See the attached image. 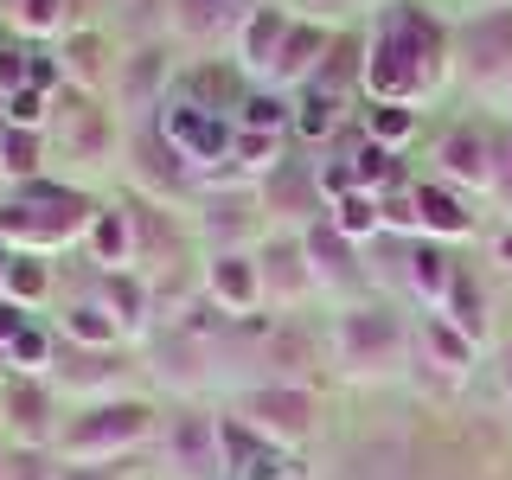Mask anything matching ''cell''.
<instances>
[{
    "label": "cell",
    "instance_id": "cell-1",
    "mask_svg": "<svg viewBox=\"0 0 512 480\" xmlns=\"http://www.w3.org/2000/svg\"><path fill=\"white\" fill-rule=\"evenodd\" d=\"M429 77H436V32L423 26V13H391L365 58V84L384 103H410L416 90H429Z\"/></svg>",
    "mask_w": 512,
    "mask_h": 480
},
{
    "label": "cell",
    "instance_id": "cell-2",
    "mask_svg": "<svg viewBox=\"0 0 512 480\" xmlns=\"http://www.w3.org/2000/svg\"><path fill=\"white\" fill-rule=\"evenodd\" d=\"M333 352H340V365L352 378H384L404 365V327H397L391 308H346L333 320Z\"/></svg>",
    "mask_w": 512,
    "mask_h": 480
},
{
    "label": "cell",
    "instance_id": "cell-3",
    "mask_svg": "<svg viewBox=\"0 0 512 480\" xmlns=\"http://www.w3.org/2000/svg\"><path fill=\"white\" fill-rule=\"evenodd\" d=\"M148 423H154V410H148V404H128V397H116V404H90V410L58 436V455H64V461L122 455V448H135L141 436H148Z\"/></svg>",
    "mask_w": 512,
    "mask_h": 480
},
{
    "label": "cell",
    "instance_id": "cell-4",
    "mask_svg": "<svg viewBox=\"0 0 512 480\" xmlns=\"http://www.w3.org/2000/svg\"><path fill=\"white\" fill-rule=\"evenodd\" d=\"M237 423L250 436H263L269 448H295L314 429V397L301 384H256V391L237 397Z\"/></svg>",
    "mask_w": 512,
    "mask_h": 480
},
{
    "label": "cell",
    "instance_id": "cell-5",
    "mask_svg": "<svg viewBox=\"0 0 512 480\" xmlns=\"http://www.w3.org/2000/svg\"><path fill=\"white\" fill-rule=\"evenodd\" d=\"M160 141H167L180 160H224L237 148V135H231V122L218 116V109H199V103H167L160 109Z\"/></svg>",
    "mask_w": 512,
    "mask_h": 480
},
{
    "label": "cell",
    "instance_id": "cell-6",
    "mask_svg": "<svg viewBox=\"0 0 512 480\" xmlns=\"http://www.w3.org/2000/svg\"><path fill=\"white\" fill-rule=\"evenodd\" d=\"M0 231L20 237V244H64V237L90 231V224H84V212H77L71 192H39L32 205H26V199L0 205Z\"/></svg>",
    "mask_w": 512,
    "mask_h": 480
},
{
    "label": "cell",
    "instance_id": "cell-7",
    "mask_svg": "<svg viewBox=\"0 0 512 480\" xmlns=\"http://www.w3.org/2000/svg\"><path fill=\"white\" fill-rule=\"evenodd\" d=\"M167 461H173V474L180 480H218L224 468V429L212 423V416H173V429H167Z\"/></svg>",
    "mask_w": 512,
    "mask_h": 480
},
{
    "label": "cell",
    "instance_id": "cell-8",
    "mask_svg": "<svg viewBox=\"0 0 512 480\" xmlns=\"http://www.w3.org/2000/svg\"><path fill=\"white\" fill-rule=\"evenodd\" d=\"M205 288H212V301H218L224 314H244V308H256V295H263L256 256H244V250H218L212 263H205Z\"/></svg>",
    "mask_w": 512,
    "mask_h": 480
},
{
    "label": "cell",
    "instance_id": "cell-9",
    "mask_svg": "<svg viewBox=\"0 0 512 480\" xmlns=\"http://www.w3.org/2000/svg\"><path fill=\"white\" fill-rule=\"evenodd\" d=\"M256 276L276 301H301L314 288V263H308V244H295V237H276L263 256H256Z\"/></svg>",
    "mask_w": 512,
    "mask_h": 480
},
{
    "label": "cell",
    "instance_id": "cell-10",
    "mask_svg": "<svg viewBox=\"0 0 512 480\" xmlns=\"http://www.w3.org/2000/svg\"><path fill=\"white\" fill-rule=\"evenodd\" d=\"M282 39H288V13H282V7H256L250 20H244V32H237V64L269 77V64H276Z\"/></svg>",
    "mask_w": 512,
    "mask_h": 480
},
{
    "label": "cell",
    "instance_id": "cell-11",
    "mask_svg": "<svg viewBox=\"0 0 512 480\" xmlns=\"http://www.w3.org/2000/svg\"><path fill=\"white\" fill-rule=\"evenodd\" d=\"M0 410L13 416V436L20 442H52V397H45V384H32V378H13L7 384V397H0Z\"/></svg>",
    "mask_w": 512,
    "mask_h": 480
},
{
    "label": "cell",
    "instance_id": "cell-12",
    "mask_svg": "<svg viewBox=\"0 0 512 480\" xmlns=\"http://www.w3.org/2000/svg\"><path fill=\"white\" fill-rule=\"evenodd\" d=\"M224 468H237V480H282V461L263 436H250L244 423L224 429Z\"/></svg>",
    "mask_w": 512,
    "mask_h": 480
},
{
    "label": "cell",
    "instance_id": "cell-13",
    "mask_svg": "<svg viewBox=\"0 0 512 480\" xmlns=\"http://www.w3.org/2000/svg\"><path fill=\"white\" fill-rule=\"evenodd\" d=\"M442 173L448 180H468V186H493V148L480 135H468V128H461V135H448L442 141Z\"/></svg>",
    "mask_w": 512,
    "mask_h": 480
},
{
    "label": "cell",
    "instance_id": "cell-14",
    "mask_svg": "<svg viewBox=\"0 0 512 480\" xmlns=\"http://www.w3.org/2000/svg\"><path fill=\"white\" fill-rule=\"evenodd\" d=\"M320 45H327L320 26H288L282 52H276V64H269V84H295V77H308L314 58H320Z\"/></svg>",
    "mask_w": 512,
    "mask_h": 480
},
{
    "label": "cell",
    "instance_id": "cell-15",
    "mask_svg": "<svg viewBox=\"0 0 512 480\" xmlns=\"http://www.w3.org/2000/svg\"><path fill=\"white\" fill-rule=\"evenodd\" d=\"M404 263H410V288H416V295L442 301L448 288H455V269H448V256H442L436 244H410V250H404Z\"/></svg>",
    "mask_w": 512,
    "mask_h": 480
},
{
    "label": "cell",
    "instance_id": "cell-16",
    "mask_svg": "<svg viewBox=\"0 0 512 480\" xmlns=\"http://www.w3.org/2000/svg\"><path fill=\"white\" fill-rule=\"evenodd\" d=\"M308 263H314V282H346L352 276L346 237L333 231V224H314V231H308Z\"/></svg>",
    "mask_w": 512,
    "mask_h": 480
},
{
    "label": "cell",
    "instance_id": "cell-17",
    "mask_svg": "<svg viewBox=\"0 0 512 480\" xmlns=\"http://www.w3.org/2000/svg\"><path fill=\"white\" fill-rule=\"evenodd\" d=\"M90 250H96V263L122 269L128 250H135V231H128V218H122V212H96V218H90Z\"/></svg>",
    "mask_w": 512,
    "mask_h": 480
},
{
    "label": "cell",
    "instance_id": "cell-18",
    "mask_svg": "<svg viewBox=\"0 0 512 480\" xmlns=\"http://www.w3.org/2000/svg\"><path fill=\"white\" fill-rule=\"evenodd\" d=\"M416 218H423L429 231H442V237H461V231H468L461 199H455V192H442V186H416Z\"/></svg>",
    "mask_w": 512,
    "mask_h": 480
},
{
    "label": "cell",
    "instance_id": "cell-19",
    "mask_svg": "<svg viewBox=\"0 0 512 480\" xmlns=\"http://www.w3.org/2000/svg\"><path fill=\"white\" fill-rule=\"evenodd\" d=\"M423 346L436 352L442 372H468V359H474V340L455 327V320H423Z\"/></svg>",
    "mask_w": 512,
    "mask_h": 480
},
{
    "label": "cell",
    "instance_id": "cell-20",
    "mask_svg": "<svg viewBox=\"0 0 512 480\" xmlns=\"http://www.w3.org/2000/svg\"><path fill=\"white\" fill-rule=\"evenodd\" d=\"M160 77H167V52H154V45H141L135 58H122V96L135 109H148V84L160 90Z\"/></svg>",
    "mask_w": 512,
    "mask_h": 480
},
{
    "label": "cell",
    "instance_id": "cell-21",
    "mask_svg": "<svg viewBox=\"0 0 512 480\" xmlns=\"http://www.w3.org/2000/svg\"><path fill=\"white\" fill-rule=\"evenodd\" d=\"M64 333L84 340V346H109V340H116V314H109V301H71Z\"/></svg>",
    "mask_w": 512,
    "mask_h": 480
},
{
    "label": "cell",
    "instance_id": "cell-22",
    "mask_svg": "<svg viewBox=\"0 0 512 480\" xmlns=\"http://www.w3.org/2000/svg\"><path fill=\"white\" fill-rule=\"evenodd\" d=\"M378 224H384V212H378L372 192H346V199H340V218H333V231L352 244V237H372Z\"/></svg>",
    "mask_w": 512,
    "mask_h": 480
},
{
    "label": "cell",
    "instance_id": "cell-23",
    "mask_svg": "<svg viewBox=\"0 0 512 480\" xmlns=\"http://www.w3.org/2000/svg\"><path fill=\"white\" fill-rule=\"evenodd\" d=\"M0 167L26 180V173L39 167V128H7V135H0Z\"/></svg>",
    "mask_w": 512,
    "mask_h": 480
},
{
    "label": "cell",
    "instance_id": "cell-24",
    "mask_svg": "<svg viewBox=\"0 0 512 480\" xmlns=\"http://www.w3.org/2000/svg\"><path fill=\"white\" fill-rule=\"evenodd\" d=\"M333 109H340V103H333V90H320V84H314L308 96H301V109H295V128H301V135H327V128L340 122Z\"/></svg>",
    "mask_w": 512,
    "mask_h": 480
},
{
    "label": "cell",
    "instance_id": "cell-25",
    "mask_svg": "<svg viewBox=\"0 0 512 480\" xmlns=\"http://www.w3.org/2000/svg\"><path fill=\"white\" fill-rule=\"evenodd\" d=\"M448 308H455V327L468 333V340H480V327H487V314H480V308H487V301H480V288H468V282L455 276V288H448Z\"/></svg>",
    "mask_w": 512,
    "mask_h": 480
},
{
    "label": "cell",
    "instance_id": "cell-26",
    "mask_svg": "<svg viewBox=\"0 0 512 480\" xmlns=\"http://www.w3.org/2000/svg\"><path fill=\"white\" fill-rule=\"evenodd\" d=\"M173 20H180V32H192V39H212L218 20H224V0H180Z\"/></svg>",
    "mask_w": 512,
    "mask_h": 480
},
{
    "label": "cell",
    "instance_id": "cell-27",
    "mask_svg": "<svg viewBox=\"0 0 512 480\" xmlns=\"http://www.w3.org/2000/svg\"><path fill=\"white\" fill-rule=\"evenodd\" d=\"M276 148H282V141L276 135H263V128H244V135H237V160H244V167L250 173H263V167H276Z\"/></svg>",
    "mask_w": 512,
    "mask_h": 480
},
{
    "label": "cell",
    "instance_id": "cell-28",
    "mask_svg": "<svg viewBox=\"0 0 512 480\" xmlns=\"http://www.w3.org/2000/svg\"><path fill=\"white\" fill-rule=\"evenodd\" d=\"M13 20H20V32H58L64 26V0H20Z\"/></svg>",
    "mask_w": 512,
    "mask_h": 480
},
{
    "label": "cell",
    "instance_id": "cell-29",
    "mask_svg": "<svg viewBox=\"0 0 512 480\" xmlns=\"http://www.w3.org/2000/svg\"><path fill=\"white\" fill-rule=\"evenodd\" d=\"M0 282H7V288H13L20 301H32V295L45 288V269L32 263V256H13V263H7V276H0Z\"/></svg>",
    "mask_w": 512,
    "mask_h": 480
},
{
    "label": "cell",
    "instance_id": "cell-30",
    "mask_svg": "<svg viewBox=\"0 0 512 480\" xmlns=\"http://www.w3.org/2000/svg\"><path fill=\"white\" fill-rule=\"evenodd\" d=\"M372 135H378V148H384V141H404L410 135V109L404 103H378L372 109Z\"/></svg>",
    "mask_w": 512,
    "mask_h": 480
},
{
    "label": "cell",
    "instance_id": "cell-31",
    "mask_svg": "<svg viewBox=\"0 0 512 480\" xmlns=\"http://www.w3.org/2000/svg\"><path fill=\"white\" fill-rule=\"evenodd\" d=\"M7 352H13V365H20V372H39V359H52V346H45V333H39V327H26Z\"/></svg>",
    "mask_w": 512,
    "mask_h": 480
},
{
    "label": "cell",
    "instance_id": "cell-32",
    "mask_svg": "<svg viewBox=\"0 0 512 480\" xmlns=\"http://www.w3.org/2000/svg\"><path fill=\"white\" fill-rule=\"evenodd\" d=\"M244 122L250 128H263V135H276V128H282V96H250V103H244Z\"/></svg>",
    "mask_w": 512,
    "mask_h": 480
},
{
    "label": "cell",
    "instance_id": "cell-33",
    "mask_svg": "<svg viewBox=\"0 0 512 480\" xmlns=\"http://www.w3.org/2000/svg\"><path fill=\"white\" fill-rule=\"evenodd\" d=\"M39 122H45L39 90H13V103H7V128H39Z\"/></svg>",
    "mask_w": 512,
    "mask_h": 480
},
{
    "label": "cell",
    "instance_id": "cell-34",
    "mask_svg": "<svg viewBox=\"0 0 512 480\" xmlns=\"http://www.w3.org/2000/svg\"><path fill=\"white\" fill-rule=\"evenodd\" d=\"M384 160H391V154H384L378 141H365V148L352 154V180H365V186H372V180H384V173H391V167H384Z\"/></svg>",
    "mask_w": 512,
    "mask_h": 480
},
{
    "label": "cell",
    "instance_id": "cell-35",
    "mask_svg": "<svg viewBox=\"0 0 512 480\" xmlns=\"http://www.w3.org/2000/svg\"><path fill=\"white\" fill-rule=\"evenodd\" d=\"M20 333H26V301H0V340H20Z\"/></svg>",
    "mask_w": 512,
    "mask_h": 480
},
{
    "label": "cell",
    "instance_id": "cell-36",
    "mask_svg": "<svg viewBox=\"0 0 512 480\" xmlns=\"http://www.w3.org/2000/svg\"><path fill=\"white\" fill-rule=\"evenodd\" d=\"M90 52H96V32H77V39H71V58H77L71 71L84 77V84H90V77H96V64H90Z\"/></svg>",
    "mask_w": 512,
    "mask_h": 480
},
{
    "label": "cell",
    "instance_id": "cell-37",
    "mask_svg": "<svg viewBox=\"0 0 512 480\" xmlns=\"http://www.w3.org/2000/svg\"><path fill=\"white\" fill-rule=\"evenodd\" d=\"M493 192H500V199L512 205V141H506L500 154H493Z\"/></svg>",
    "mask_w": 512,
    "mask_h": 480
},
{
    "label": "cell",
    "instance_id": "cell-38",
    "mask_svg": "<svg viewBox=\"0 0 512 480\" xmlns=\"http://www.w3.org/2000/svg\"><path fill=\"white\" fill-rule=\"evenodd\" d=\"M500 263H506V269H512V231H506V237H500Z\"/></svg>",
    "mask_w": 512,
    "mask_h": 480
},
{
    "label": "cell",
    "instance_id": "cell-39",
    "mask_svg": "<svg viewBox=\"0 0 512 480\" xmlns=\"http://www.w3.org/2000/svg\"><path fill=\"white\" fill-rule=\"evenodd\" d=\"M500 109H506V116H512V77H506V84H500Z\"/></svg>",
    "mask_w": 512,
    "mask_h": 480
},
{
    "label": "cell",
    "instance_id": "cell-40",
    "mask_svg": "<svg viewBox=\"0 0 512 480\" xmlns=\"http://www.w3.org/2000/svg\"><path fill=\"white\" fill-rule=\"evenodd\" d=\"M506 397H512V346H506Z\"/></svg>",
    "mask_w": 512,
    "mask_h": 480
},
{
    "label": "cell",
    "instance_id": "cell-41",
    "mask_svg": "<svg viewBox=\"0 0 512 480\" xmlns=\"http://www.w3.org/2000/svg\"><path fill=\"white\" fill-rule=\"evenodd\" d=\"M58 480H103V474H58Z\"/></svg>",
    "mask_w": 512,
    "mask_h": 480
},
{
    "label": "cell",
    "instance_id": "cell-42",
    "mask_svg": "<svg viewBox=\"0 0 512 480\" xmlns=\"http://www.w3.org/2000/svg\"><path fill=\"white\" fill-rule=\"evenodd\" d=\"M468 7H474V13H480V7H493V0H468Z\"/></svg>",
    "mask_w": 512,
    "mask_h": 480
}]
</instances>
